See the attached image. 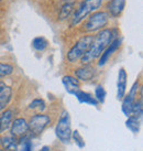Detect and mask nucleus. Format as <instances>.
Returning <instances> with one entry per match:
<instances>
[{
  "label": "nucleus",
  "mask_w": 143,
  "mask_h": 151,
  "mask_svg": "<svg viewBox=\"0 0 143 151\" xmlns=\"http://www.w3.org/2000/svg\"><path fill=\"white\" fill-rule=\"evenodd\" d=\"M120 35L118 28H105V29L98 31L96 35H94V41L89 50L83 55L79 60L82 65H93V63L98 60L101 53L109 45V43Z\"/></svg>",
  "instance_id": "nucleus-1"
},
{
  "label": "nucleus",
  "mask_w": 143,
  "mask_h": 151,
  "mask_svg": "<svg viewBox=\"0 0 143 151\" xmlns=\"http://www.w3.org/2000/svg\"><path fill=\"white\" fill-rule=\"evenodd\" d=\"M104 4V0H82L78 6L75 8L74 12L71 16L69 25L72 28H75L80 24L90 13L96 11L100 8Z\"/></svg>",
  "instance_id": "nucleus-2"
},
{
  "label": "nucleus",
  "mask_w": 143,
  "mask_h": 151,
  "mask_svg": "<svg viewBox=\"0 0 143 151\" xmlns=\"http://www.w3.org/2000/svg\"><path fill=\"white\" fill-rule=\"evenodd\" d=\"M109 21L110 17L106 10H96L83 21L82 31L85 32V34L97 33L98 31L107 28Z\"/></svg>",
  "instance_id": "nucleus-3"
},
{
  "label": "nucleus",
  "mask_w": 143,
  "mask_h": 151,
  "mask_svg": "<svg viewBox=\"0 0 143 151\" xmlns=\"http://www.w3.org/2000/svg\"><path fill=\"white\" fill-rule=\"evenodd\" d=\"M94 41V35L93 34L86 33L82 35L77 41H76L72 47L68 50L67 54H66V60L68 63L75 64L79 61L83 55L89 50V47L92 45Z\"/></svg>",
  "instance_id": "nucleus-4"
},
{
  "label": "nucleus",
  "mask_w": 143,
  "mask_h": 151,
  "mask_svg": "<svg viewBox=\"0 0 143 151\" xmlns=\"http://www.w3.org/2000/svg\"><path fill=\"white\" fill-rule=\"evenodd\" d=\"M55 134L59 141L64 145H68L72 138V124L71 116L67 110H63L59 115L56 127H55Z\"/></svg>",
  "instance_id": "nucleus-5"
},
{
  "label": "nucleus",
  "mask_w": 143,
  "mask_h": 151,
  "mask_svg": "<svg viewBox=\"0 0 143 151\" xmlns=\"http://www.w3.org/2000/svg\"><path fill=\"white\" fill-rule=\"evenodd\" d=\"M52 119L49 115L43 113H35L34 115L30 116L28 120L29 131L32 136H40L51 124Z\"/></svg>",
  "instance_id": "nucleus-6"
},
{
  "label": "nucleus",
  "mask_w": 143,
  "mask_h": 151,
  "mask_svg": "<svg viewBox=\"0 0 143 151\" xmlns=\"http://www.w3.org/2000/svg\"><path fill=\"white\" fill-rule=\"evenodd\" d=\"M141 86H140V81H135L133 85L131 86L130 91H129V94H127L123 96L122 98V104H121V110L122 113L124 114V116L127 117H129L132 113V105H133V103L134 101L137 99V97H138V93L139 91L141 89Z\"/></svg>",
  "instance_id": "nucleus-7"
},
{
  "label": "nucleus",
  "mask_w": 143,
  "mask_h": 151,
  "mask_svg": "<svg viewBox=\"0 0 143 151\" xmlns=\"http://www.w3.org/2000/svg\"><path fill=\"white\" fill-rule=\"evenodd\" d=\"M122 44V38L119 35L117 38H114L111 42L109 43V45L105 49V51L101 53V55L98 58V66H104L109 62V60L111 59V56L114 54V52L120 49V46Z\"/></svg>",
  "instance_id": "nucleus-8"
},
{
  "label": "nucleus",
  "mask_w": 143,
  "mask_h": 151,
  "mask_svg": "<svg viewBox=\"0 0 143 151\" xmlns=\"http://www.w3.org/2000/svg\"><path fill=\"white\" fill-rule=\"evenodd\" d=\"M10 134L14 136L16 138L21 139L22 137H25L26 134H30L29 126H28V120L23 117H18L13 119L10 126Z\"/></svg>",
  "instance_id": "nucleus-9"
},
{
  "label": "nucleus",
  "mask_w": 143,
  "mask_h": 151,
  "mask_svg": "<svg viewBox=\"0 0 143 151\" xmlns=\"http://www.w3.org/2000/svg\"><path fill=\"white\" fill-rule=\"evenodd\" d=\"M97 74V70L93 65H80L74 70V76L77 80L82 82H89L94 80Z\"/></svg>",
  "instance_id": "nucleus-10"
},
{
  "label": "nucleus",
  "mask_w": 143,
  "mask_h": 151,
  "mask_svg": "<svg viewBox=\"0 0 143 151\" xmlns=\"http://www.w3.org/2000/svg\"><path fill=\"white\" fill-rule=\"evenodd\" d=\"M126 8V0H109L106 6V11L109 14L110 19H118Z\"/></svg>",
  "instance_id": "nucleus-11"
},
{
  "label": "nucleus",
  "mask_w": 143,
  "mask_h": 151,
  "mask_svg": "<svg viewBox=\"0 0 143 151\" xmlns=\"http://www.w3.org/2000/svg\"><path fill=\"white\" fill-rule=\"evenodd\" d=\"M76 4H77V0H63L57 13L59 21H65L68 18H71L72 13L74 12L76 8Z\"/></svg>",
  "instance_id": "nucleus-12"
},
{
  "label": "nucleus",
  "mask_w": 143,
  "mask_h": 151,
  "mask_svg": "<svg viewBox=\"0 0 143 151\" xmlns=\"http://www.w3.org/2000/svg\"><path fill=\"white\" fill-rule=\"evenodd\" d=\"M12 99V87L0 81V113L7 108Z\"/></svg>",
  "instance_id": "nucleus-13"
},
{
  "label": "nucleus",
  "mask_w": 143,
  "mask_h": 151,
  "mask_svg": "<svg viewBox=\"0 0 143 151\" xmlns=\"http://www.w3.org/2000/svg\"><path fill=\"white\" fill-rule=\"evenodd\" d=\"M127 83H128V73L126 68L121 67L118 73V82H117V98L121 101L127 93Z\"/></svg>",
  "instance_id": "nucleus-14"
},
{
  "label": "nucleus",
  "mask_w": 143,
  "mask_h": 151,
  "mask_svg": "<svg viewBox=\"0 0 143 151\" xmlns=\"http://www.w3.org/2000/svg\"><path fill=\"white\" fill-rule=\"evenodd\" d=\"M14 116V110L12 108H7L1 111L0 115V134H2L4 131L10 128L11 122L13 120Z\"/></svg>",
  "instance_id": "nucleus-15"
},
{
  "label": "nucleus",
  "mask_w": 143,
  "mask_h": 151,
  "mask_svg": "<svg viewBox=\"0 0 143 151\" xmlns=\"http://www.w3.org/2000/svg\"><path fill=\"white\" fill-rule=\"evenodd\" d=\"M62 83H63L66 92L71 95H75V93L80 89L79 81L73 75H64L62 78Z\"/></svg>",
  "instance_id": "nucleus-16"
},
{
  "label": "nucleus",
  "mask_w": 143,
  "mask_h": 151,
  "mask_svg": "<svg viewBox=\"0 0 143 151\" xmlns=\"http://www.w3.org/2000/svg\"><path fill=\"white\" fill-rule=\"evenodd\" d=\"M0 146H2L4 149L8 151H18V146H19V140L11 134H4L0 138Z\"/></svg>",
  "instance_id": "nucleus-17"
},
{
  "label": "nucleus",
  "mask_w": 143,
  "mask_h": 151,
  "mask_svg": "<svg viewBox=\"0 0 143 151\" xmlns=\"http://www.w3.org/2000/svg\"><path fill=\"white\" fill-rule=\"evenodd\" d=\"M74 96L77 98V101H79V103H82V104H88V105H92V106H98V101H97V99L95 98V97L92 95V94H89V93L87 92H84V91H82V89H79V91H77V92L75 93V95Z\"/></svg>",
  "instance_id": "nucleus-18"
},
{
  "label": "nucleus",
  "mask_w": 143,
  "mask_h": 151,
  "mask_svg": "<svg viewBox=\"0 0 143 151\" xmlns=\"http://www.w3.org/2000/svg\"><path fill=\"white\" fill-rule=\"evenodd\" d=\"M141 118L137 117L134 115H130L126 122V126L129 130H131L133 134H138L141 127Z\"/></svg>",
  "instance_id": "nucleus-19"
},
{
  "label": "nucleus",
  "mask_w": 143,
  "mask_h": 151,
  "mask_svg": "<svg viewBox=\"0 0 143 151\" xmlns=\"http://www.w3.org/2000/svg\"><path fill=\"white\" fill-rule=\"evenodd\" d=\"M50 45V42L46 38L44 37H36L32 40V47L38 52H43L45 51Z\"/></svg>",
  "instance_id": "nucleus-20"
},
{
  "label": "nucleus",
  "mask_w": 143,
  "mask_h": 151,
  "mask_svg": "<svg viewBox=\"0 0 143 151\" xmlns=\"http://www.w3.org/2000/svg\"><path fill=\"white\" fill-rule=\"evenodd\" d=\"M45 108H46V105H45V101H43L42 98H34L29 105L30 110H34L36 113H42Z\"/></svg>",
  "instance_id": "nucleus-21"
},
{
  "label": "nucleus",
  "mask_w": 143,
  "mask_h": 151,
  "mask_svg": "<svg viewBox=\"0 0 143 151\" xmlns=\"http://www.w3.org/2000/svg\"><path fill=\"white\" fill-rule=\"evenodd\" d=\"M131 115H134L137 117H139L142 119L143 115V103H142V97L140 96L139 98L137 97V99L134 101L133 105H132V113Z\"/></svg>",
  "instance_id": "nucleus-22"
},
{
  "label": "nucleus",
  "mask_w": 143,
  "mask_h": 151,
  "mask_svg": "<svg viewBox=\"0 0 143 151\" xmlns=\"http://www.w3.org/2000/svg\"><path fill=\"white\" fill-rule=\"evenodd\" d=\"M14 72L13 65L9 63H0V81L7 76H10Z\"/></svg>",
  "instance_id": "nucleus-23"
},
{
  "label": "nucleus",
  "mask_w": 143,
  "mask_h": 151,
  "mask_svg": "<svg viewBox=\"0 0 143 151\" xmlns=\"http://www.w3.org/2000/svg\"><path fill=\"white\" fill-rule=\"evenodd\" d=\"M106 96H107V93H106V89L104 88L102 85H97L96 88H95V98L97 99L98 103L100 104H104L106 101Z\"/></svg>",
  "instance_id": "nucleus-24"
},
{
  "label": "nucleus",
  "mask_w": 143,
  "mask_h": 151,
  "mask_svg": "<svg viewBox=\"0 0 143 151\" xmlns=\"http://www.w3.org/2000/svg\"><path fill=\"white\" fill-rule=\"evenodd\" d=\"M31 136L32 134H26L25 137H22L21 139H19V141H23L21 151H32V142H31V139H30Z\"/></svg>",
  "instance_id": "nucleus-25"
},
{
  "label": "nucleus",
  "mask_w": 143,
  "mask_h": 151,
  "mask_svg": "<svg viewBox=\"0 0 143 151\" xmlns=\"http://www.w3.org/2000/svg\"><path fill=\"white\" fill-rule=\"evenodd\" d=\"M72 138L74 139L75 143L79 148L85 147V140L83 139V137H82V134H79V131H78V130H74V131H72Z\"/></svg>",
  "instance_id": "nucleus-26"
},
{
  "label": "nucleus",
  "mask_w": 143,
  "mask_h": 151,
  "mask_svg": "<svg viewBox=\"0 0 143 151\" xmlns=\"http://www.w3.org/2000/svg\"><path fill=\"white\" fill-rule=\"evenodd\" d=\"M41 151H51V148L47 147V146H45V147H43L42 149H41Z\"/></svg>",
  "instance_id": "nucleus-27"
},
{
  "label": "nucleus",
  "mask_w": 143,
  "mask_h": 151,
  "mask_svg": "<svg viewBox=\"0 0 143 151\" xmlns=\"http://www.w3.org/2000/svg\"><path fill=\"white\" fill-rule=\"evenodd\" d=\"M0 151H8V150H6V149H4V148H2V149H0Z\"/></svg>",
  "instance_id": "nucleus-28"
},
{
  "label": "nucleus",
  "mask_w": 143,
  "mask_h": 151,
  "mask_svg": "<svg viewBox=\"0 0 143 151\" xmlns=\"http://www.w3.org/2000/svg\"><path fill=\"white\" fill-rule=\"evenodd\" d=\"M0 2H1V0H0Z\"/></svg>",
  "instance_id": "nucleus-29"
}]
</instances>
